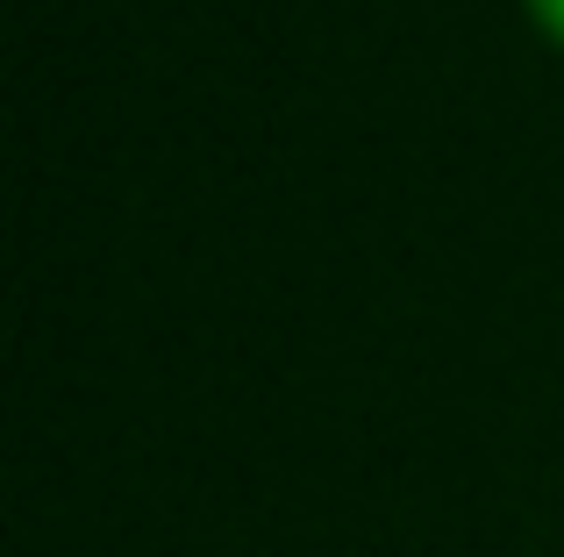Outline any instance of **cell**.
Returning a JSON list of instances; mask_svg holds the SVG:
<instances>
[{"label": "cell", "instance_id": "cell-1", "mask_svg": "<svg viewBox=\"0 0 564 557\" xmlns=\"http://www.w3.org/2000/svg\"><path fill=\"white\" fill-rule=\"evenodd\" d=\"M529 14H536L543 36H557V43H564V0H529Z\"/></svg>", "mask_w": 564, "mask_h": 557}]
</instances>
